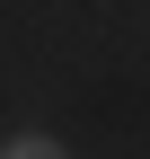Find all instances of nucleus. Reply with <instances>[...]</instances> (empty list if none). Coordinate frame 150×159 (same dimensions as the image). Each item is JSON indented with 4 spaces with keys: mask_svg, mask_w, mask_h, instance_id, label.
<instances>
[{
    "mask_svg": "<svg viewBox=\"0 0 150 159\" xmlns=\"http://www.w3.org/2000/svg\"><path fill=\"white\" fill-rule=\"evenodd\" d=\"M0 159H71V150H62V142H44V133H18Z\"/></svg>",
    "mask_w": 150,
    "mask_h": 159,
    "instance_id": "obj_1",
    "label": "nucleus"
}]
</instances>
